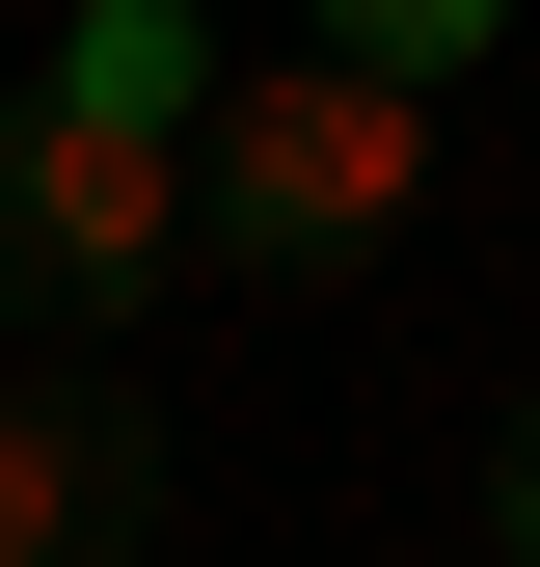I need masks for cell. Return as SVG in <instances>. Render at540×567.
<instances>
[{"label":"cell","instance_id":"obj_1","mask_svg":"<svg viewBox=\"0 0 540 567\" xmlns=\"http://www.w3.org/2000/svg\"><path fill=\"white\" fill-rule=\"evenodd\" d=\"M405 189H433V82H405V54H352V28L189 109V217H217L243 270H352Z\"/></svg>","mask_w":540,"mask_h":567},{"label":"cell","instance_id":"obj_2","mask_svg":"<svg viewBox=\"0 0 540 567\" xmlns=\"http://www.w3.org/2000/svg\"><path fill=\"white\" fill-rule=\"evenodd\" d=\"M163 244H189V135H135V109H82V82L0 109V298H28V324L163 298Z\"/></svg>","mask_w":540,"mask_h":567},{"label":"cell","instance_id":"obj_3","mask_svg":"<svg viewBox=\"0 0 540 567\" xmlns=\"http://www.w3.org/2000/svg\"><path fill=\"white\" fill-rule=\"evenodd\" d=\"M135 514H163V433L108 379H0V567H108Z\"/></svg>","mask_w":540,"mask_h":567},{"label":"cell","instance_id":"obj_4","mask_svg":"<svg viewBox=\"0 0 540 567\" xmlns=\"http://www.w3.org/2000/svg\"><path fill=\"white\" fill-rule=\"evenodd\" d=\"M189 54H217L189 0H82V28H54V82H82V109H135V135H189V109H217Z\"/></svg>","mask_w":540,"mask_h":567},{"label":"cell","instance_id":"obj_5","mask_svg":"<svg viewBox=\"0 0 540 567\" xmlns=\"http://www.w3.org/2000/svg\"><path fill=\"white\" fill-rule=\"evenodd\" d=\"M324 28H352V54H405V82H433V54H487L513 0H324Z\"/></svg>","mask_w":540,"mask_h":567},{"label":"cell","instance_id":"obj_6","mask_svg":"<svg viewBox=\"0 0 540 567\" xmlns=\"http://www.w3.org/2000/svg\"><path fill=\"white\" fill-rule=\"evenodd\" d=\"M487 540H513V567H540V405H513V460H487Z\"/></svg>","mask_w":540,"mask_h":567}]
</instances>
